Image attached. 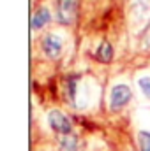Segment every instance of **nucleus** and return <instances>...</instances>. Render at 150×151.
<instances>
[{"label": "nucleus", "mask_w": 150, "mask_h": 151, "mask_svg": "<svg viewBox=\"0 0 150 151\" xmlns=\"http://www.w3.org/2000/svg\"><path fill=\"white\" fill-rule=\"evenodd\" d=\"M48 119H50V125L55 132H60L64 135H69L71 134V121L69 118L60 111H51L48 114Z\"/></svg>", "instance_id": "obj_3"}, {"label": "nucleus", "mask_w": 150, "mask_h": 151, "mask_svg": "<svg viewBox=\"0 0 150 151\" xmlns=\"http://www.w3.org/2000/svg\"><path fill=\"white\" fill-rule=\"evenodd\" d=\"M78 150V139L76 135L69 134L60 141V151H76Z\"/></svg>", "instance_id": "obj_7"}, {"label": "nucleus", "mask_w": 150, "mask_h": 151, "mask_svg": "<svg viewBox=\"0 0 150 151\" xmlns=\"http://www.w3.org/2000/svg\"><path fill=\"white\" fill-rule=\"evenodd\" d=\"M48 21H50V11H48L46 7H39L37 11L34 12V16H32L30 25H32L34 30H41Z\"/></svg>", "instance_id": "obj_5"}, {"label": "nucleus", "mask_w": 150, "mask_h": 151, "mask_svg": "<svg viewBox=\"0 0 150 151\" xmlns=\"http://www.w3.org/2000/svg\"><path fill=\"white\" fill-rule=\"evenodd\" d=\"M57 12L60 23L64 25L73 23L78 12V0H57Z\"/></svg>", "instance_id": "obj_1"}, {"label": "nucleus", "mask_w": 150, "mask_h": 151, "mask_svg": "<svg viewBox=\"0 0 150 151\" xmlns=\"http://www.w3.org/2000/svg\"><path fill=\"white\" fill-rule=\"evenodd\" d=\"M131 88L127 84H117L111 88L110 93V106L111 109H122L129 100H131Z\"/></svg>", "instance_id": "obj_2"}, {"label": "nucleus", "mask_w": 150, "mask_h": 151, "mask_svg": "<svg viewBox=\"0 0 150 151\" xmlns=\"http://www.w3.org/2000/svg\"><path fill=\"white\" fill-rule=\"evenodd\" d=\"M95 56H97V60H99V62H103V63H110V62H111V58H113V47H111V44L103 42V44L97 47Z\"/></svg>", "instance_id": "obj_6"}, {"label": "nucleus", "mask_w": 150, "mask_h": 151, "mask_svg": "<svg viewBox=\"0 0 150 151\" xmlns=\"http://www.w3.org/2000/svg\"><path fill=\"white\" fill-rule=\"evenodd\" d=\"M138 141H140V148L141 151H150V132H140L138 135Z\"/></svg>", "instance_id": "obj_8"}, {"label": "nucleus", "mask_w": 150, "mask_h": 151, "mask_svg": "<svg viewBox=\"0 0 150 151\" xmlns=\"http://www.w3.org/2000/svg\"><path fill=\"white\" fill-rule=\"evenodd\" d=\"M42 49L50 58H57L62 53V40L60 37H57L55 34H48L42 39Z\"/></svg>", "instance_id": "obj_4"}, {"label": "nucleus", "mask_w": 150, "mask_h": 151, "mask_svg": "<svg viewBox=\"0 0 150 151\" xmlns=\"http://www.w3.org/2000/svg\"><path fill=\"white\" fill-rule=\"evenodd\" d=\"M138 86L141 88V91L145 93V97H149V99H150V77H149V76H145V77L138 79Z\"/></svg>", "instance_id": "obj_9"}]
</instances>
